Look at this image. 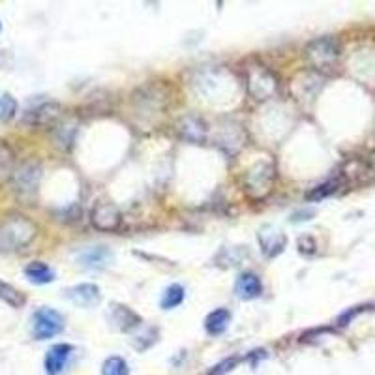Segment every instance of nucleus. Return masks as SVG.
<instances>
[{"mask_svg":"<svg viewBox=\"0 0 375 375\" xmlns=\"http://www.w3.org/2000/svg\"><path fill=\"white\" fill-rule=\"evenodd\" d=\"M38 227L23 214H8L0 222V254H15L31 246L36 238Z\"/></svg>","mask_w":375,"mask_h":375,"instance_id":"nucleus-1","label":"nucleus"},{"mask_svg":"<svg viewBox=\"0 0 375 375\" xmlns=\"http://www.w3.org/2000/svg\"><path fill=\"white\" fill-rule=\"evenodd\" d=\"M42 175V164L38 160H26L23 164H19L13 171L12 178H10L13 194L17 195L19 199L32 201L38 195Z\"/></svg>","mask_w":375,"mask_h":375,"instance_id":"nucleus-2","label":"nucleus"},{"mask_svg":"<svg viewBox=\"0 0 375 375\" xmlns=\"http://www.w3.org/2000/svg\"><path fill=\"white\" fill-rule=\"evenodd\" d=\"M304 53H306V61L309 62V66L315 68L317 72H325V70H332L338 64L342 56V45L338 38L323 36L309 42Z\"/></svg>","mask_w":375,"mask_h":375,"instance_id":"nucleus-3","label":"nucleus"},{"mask_svg":"<svg viewBox=\"0 0 375 375\" xmlns=\"http://www.w3.org/2000/svg\"><path fill=\"white\" fill-rule=\"evenodd\" d=\"M274 178H276V169L273 162H257L244 176V190L250 197L263 199L270 194Z\"/></svg>","mask_w":375,"mask_h":375,"instance_id":"nucleus-4","label":"nucleus"},{"mask_svg":"<svg viewBox=\"0 0 375 375\" xmlns=\"http://www.w3.org/2000/svg\"><path fill=\"white\" fill-rule=\"evenodd\" d=\"M167 91L162 85H145L141 86L139 91L133 96V107L135 113L141 116H156L162 115V111L167 107Z\"/></svg>","mask_w":375,"mask_h":375,"instance_id":"nucleus-5","label":"nucleus"},{"mask_svg":"<svg viewBox=\"0 0 375 375\" xmlns=\"http://www.w3.org/2000/svg\"><path fill=\"white\" fill-rule=\"evenodd\" d=\"M246 85L257 102H265L278 92V77L268 68L252 66L246 73Z\"/></svg>","mask_w":375,"mask_h":375,"instance_id":"nucleus-6","label":"nucleus"},{"mask_svg":"<svg viewBox=\"0 0 375 375\" xmlns=\"http://www.w3.org/2000/svg\"><path fill=\"white\" fill-rule=\"evenodd\" d=\"M64 330V317L53 308H38L32 315V336L40 342L55 338Z\"/></svg>","mask_w":375,"mask_h":375,"instance_id":"nucleus-7","label":"nucleus"},{"mask_svg":"<svg viewBox=\"0 0 375 375\" xmlns=\"http://www.w3.org/2000/svg\"><path fill=\"white\" fill-rule=\"evenodd\" d=\"M62 118V105L56 102L38 103L23 115V124L31 128H49L55 126Z\"/></svg>","mask_w":375,"mask_h":375,"instance_id":"nucleus-8","label":"nucleus"},{"mask_svg":"<svg viewBox=\"0 0 375 375\" xmlns=\"http://www.w3.org/2000/svg\"><path fill=\"white\" fill-rule=\"evenodd\" d=\"M92 225L98 231H116L122 224L121 208L111 201H100L91 214Z\"/></svg>","mask_w":375,"mask_h":375,"instance_id":"nucleus-9","label":"nucleus"},{"mask_svg":"<svg viewBox=\"0 0 375 375\" xmlns=\"http://www.w3.org/2000/svg\"><path fill=\"white\" fill-rule=\"evenodd\" d=\"M257 240H259L261 252L266 255V257H278L282 252L287 246V236L280 227H274V225H263L257 233Z\"/></svg>","mask_w":375,"mask_h":375,"instance_id":"nucleus-10","label":"nucleus"},{"mask_svg":"<svg viewBox=\"0 0 375 375\" xmlns=\"http://www.w3.org/2000/svg\"><path fill=\"white\" fill-rule=\"evenodd\" d=\"M66 298L77 308H94L102 300V291L96 284H79L66 289Z\"/></svg>","mask_w":375,"mask_h":375,"instance_id":"nucleus-11","label":"nucleus"},{"mask_svg":"<svg viewBox=\"0 0 375 375\" xmlns=\"http://www.w3.org/2000/svg\"><path fill=\"white\" fill-rule=\"evenodd\" d=\"M73 355V345L70 344H56L45 355L43 366H45V374L47 375H61L64 368L70 362Z\"/></svg>","mask_w":375,"mask_h":375,"instance_id":"nucleus-12","label":"nucleus"},{"mask_svg":"<svg viewBox=\"0 0 375 375\" xmlns=\"http://www.w3.org/2000/svg\"><path fill=\"white\" fill-rule=\"evenodd\" d=\"M176 132L181 135L184 141H190V143H203L206 139V133H208V128H206L205 121L197 115H186L182 116L178 124H176Z\"/></svg>","mask_w":375,"mask_h":375,"instance_id":"nucleus-13","label":"nucleus"},{"mask_svg":"<svg viewBox=\"0 0 375 375\" xmlns=\"http://www.w3.org/2000/svg\"><path fill=\"white\" fill-rule=\"evenodd\" d=\"M107 319L116 330L126 332L130 328L137 327L141 323V317L132 308H128L124 304H111L109 312H107Z\"/></svg>","mask_w":375,"mask_h":375,"instance_id":"nucleus-14","label":"nucleus"},{"mask_svg":"<svg viewBox=\"0 0 375 375\" xmlns=\"http://www.w3.org/2000/svg\"><path fill=\"white\" fill-rule=\"evenodd\" d=\"M263 293L261 278L254 273H243L235 282V295L240 300H254Z\"/></svg>","mask_w":375,"mask_h":375,"instance_id":"nucleus-15","label":"nucleus"},{"mask_svg":"<svg viewBox=\"0 0 375 375\" xmlns=\"http://www.w3.org/2000/svg\"><path fill=\"white\" fill-rule=\"evenodd\" d=\"M24 276L29 282L36 285H45L51 284L55 280V270L49 265H45L43 261H32L29 265L24 266Z\"/></svg>","mask_w":375,"mask_h":375,"instance_id":"nucleus-16","label":"nucleus"},{"mask_svg":"<svg viewBox=\"0 0 375 375\" xmlns=\"http://www.w3.org/2000/svg\"><path fill=\"white\" fill-rule=\"evenodd\" d=\"M111 252L105 246H96V248H91L83 252V254L79 255V261H81V265L86 266V268H103V266L107 265L111 261Z\"/></svg>","mask_w":375,"mask_h":375,"instance_id":"nucleus-17","label":"nucleus"},{"mask_svg":"<svg viewBox=\"0 0 375 375\" xmlns=\"http://www.w3.org/2000/svg\"><path fill=\"white\" fill-rule=\"evenodd\" d=\"M231 321V312L227 308H218L208 314V317L205 319V328L206 332L211 336H220V334L225 332V328L229 325Z\"/></svg>","mask_w":375,"mask_h":375,"instance_id":"nucleus-18","label":"nucleus"},{"mask_svg":"<svg viewBox=\"0 0 375 375\" xmlns=\"http://www.w3.org/2000/svg\"><path fill=\"white\" fill-rule=\"evenodd\" d=\"M15 154L6 141H0V182L10 181L15 171Z\"/></svg>","mask_w":375,"mask_h":375,"instance_id":"nucleus-19","label":"nucleus"},{"mask_svg":"<svg viewBox=\"0 0 375 375\" xmlns=\"http://www.w3.org/2000/svg\"><path fill=\"white\" fill-rule=\"evenodd\" d=\"M0 300L4 304H8L10 308H23L24 304H26V297H24L23 293L17 289V287H13L12 284H8V282H2L0 280Z\"/></svg>","mask_w":375,"mask_h":375,"instance_id":"nucleus-20","label":"nucleus"},{"mask_svg":"<svg viewBox=\"0 0 375 375\" xmlns=\"http://www.w3.org/2000/svg\"><path fill=\"white\" fill-rule=\"evenodd\" d=\"M184 297H186V291L184 287L178 284L169 285L167 289H165L164 297H162V308L164 309H173L176 306H181L184 303Z\"/></svg>","mask_w":375,"mask_h":375,"instance_id":"nucleus-21","label":"nucleus"},{"mask_svg":"<svg viewBox=\"0 0 375 375\" xmlns=\"http://www.w3.org/2000/svg\"><path fill=\"white\" fill-rule=\"evenodd\" d=\"M339 186H342V178H334V181H328L325 184H321V186L314 188L312 192L306 194V199L309 201H321L328 197V195H332L334 192H338Z\"/></svg>","mask_w":375,"mask_h":375,"instance_id":"nucleus-22","label":"nucleus"},{"mask_svg":"<svg viewBox=\"0 0 375 375\" xmlns=\"http://www.w3.org/2000/svg\"><path fill=\"white\" fill-rule=\"evenodd\" d=\"M17 100L12 94H0V122H10L17 115Z\"/></svg>","mask_w":375,"mask_h":375,"instance_id":"nucleus-23","label":"nucleus"},{"mask_svg":"<svg viewBox=\"0 0 375 375\" xmlns=\"http://www.w3.org/2000/svg\"><path fill=\"white\" fill-rule=\"evenodd\" d=\"M130 374V368H128V362L121 357H109L105 362H103L102 375H128Z\"/></svg>","mask_w":375,"mask_h":375,"instance_id":"nucleus-24","label":"nucleus"},{"mask_svg":"<svg viewBox=\"0 0 375 375\" xmlns=\"http://www.w3.org/2000/svg\"><path fill=\"white\" fill-rule=\"evenodd\" d=\"M75 132H77V128L73 126V124H64V126L56 128V145L62 146V148H70L73 143V137H75Z\"/></svg>","mask_w":375,"mask_h":375,"instance_id":"nucleus-25","label":"nucleus"},{"mask_svg":"<svg viewBox=\"0 0 375 375\" xmlns=\"http://www.w3.org/2000/svg\"><path fill=\"white\" fill-rule=\"evenodd\" d=\"M236 364V358H229V360H224L222 364H218L216 368L212 369L208 375H224L225 372H229V369H233V366Z\"/></svg>","mask_w":375,"mask_h":375,"instance_id":"nucleus-26","label":"nucleus"},{"mask_svg":"<svg viewBox=\"0 0 375 375\" xmlns=\"http://www.w3.org/2000/svg\"><path fill=\"white\" fill-rule=\"evenodd\" d=\"M366 164H368L369 176H372V178H375V151L372 152V154H369L368 162H366Z\"/></svg>","mask_w":375,"mask_h":375,"instance_id":"nucleus-27","label":"nucleus"},{"mask_svg":"<svg viewBox=\"0 0 375 375\" xmlns=\"http://www.w3.org/2000/svg\"><path fill=\"white\" fill-rule=\"evenodd\" d=\"M303 216H314V211H306V212H303ZM300 220H304V218H297V214H295V216H293V222H300Z\"/></svg>","mask_w":375,"mask_h":375,"instance_id":"nucleus-28","label":"nucleus"},{"mask_svg":"<svg viewBox=\"0 0 375 375\" xmlns=\"http://www.w3.org/2000/svg\"><path fill=\"white\" fill-rule=\"evenodd\" d=\"M0 31H2V23H0Z\"/></svg>","mask_w":375,"mask_h":375,"instance_id":"nucleus-29","label":"nucleus"}]
</instances>
